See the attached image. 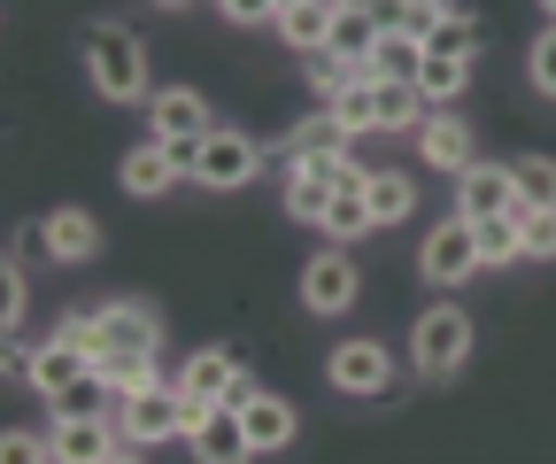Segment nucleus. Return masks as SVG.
Here are the masks:
<instances>
[{
  "label": "nucleus",
  "instance_id": "f257e3e1",
  "mask_svg": "<svg viewBox=\"0 0 556 464\" xmlns=\"http://www.w3.org/2000/svg\"><path fill=\"white\" fill-rule=\"evenodd\" d=\"M62 334L86 341L93 364H155L163 317H155L148 302H109V310H93V317H62Z\"/></svg>",
  "mask_w": 556,
  "mask_h": 464
},
{
  "label": "nucleus",
  "instance_id": "f03ea898",
  "mask_svg": "<svg viewBox=\"0 0 556 464\" xmlns=\"http://www.w3.org/2000/svg\"><path fill=\"white\" fill-rule=\"evenodd\" d=\"M86 78L101 101H148V47L124 24H93L86 32Z\"/></svg>",
  "mask_w": 556,
  "mask_h": 464
},
{
  "label": "nucleus",
  "instance_id": "7ed1b4c3",
  "mask_svg": "<svg viewBox=\"0 0 556 464\" xmlns=\"http://www.w3.org/2000/svg\"><path fill=\"white\" fill-rule=\"evenodd\" d=\"M193 418H201V403H186L178 387H139V394H116V434L131 441V449H148V441H170V434H193Z\"/></svg>",
  "mask_w": 556,
  "mask_h": 464
},
{
  "label": "nucleus",
  "instance_id": "20e7f679",
  "mask_svg": "<svg viewBox=\"0 0 556 464\" xmlns=\"http://www.w3.org/2000/svg\"><path fill=\"white\" fill-rule=\"evenodd\" d=\"M409 356H417V372H433V379H448L464 356H471V317L456 310V302H433L426 317L409 325Z\"/></svg>",
  "mask_w": 556,
  "mask_h": 464
},
{
  "label": "nucleus",
  "instance_id": "39448f33",
  "mask_svg": "<svg viewBox=\"0 0 556 464\" xmlns=\"http://www.w3.org/2000/svg\"><path fill=\"white\" fill-rule=\"evenodd\" d=\"M178 394H186V403H201V411H217V403H248L255 379H248V364H240L232 349H193L186 372H178Z\"/></svg>",
  "mask_w": 556,
  "mask_h": 464
},
{
  "label": "nucleus",
  "instance_id": "423d86ee",
  "mask_svg": "<svg viewBox=\"0 0 556 464\" xmlns=\"http://www.w3.org/2000/svg\"><path fill=\"white\" fill-rule=\"evenodd\" d=\"M325 379H332L340 394H387V387L402 379V356H394L387 341H340V349L325 356Z\"/></svg>",
  "mask_w": 556,
  "mask_h": 464
},
{
  "label": "nucleus",
  "instance_id": "0eeeda50",
  "mask_svg": "<svg viewBox=\"0 0 556 464\" xmlns=\"http://www.w3.org/2000/svg\"><path fill=\"white\" fill-rule=\"evenodd\" d=\"M255 171H263V148L248 140V131H208V140H201V163H193V186H208V193H240Z\"/></svg>",
  "mask_w": 556,
  "mask_h": 464
},
{
  "label": "nucleus",
  "instance_id": "6e6552de",
  "mask_svg": "<svg viewBox=\"0 0 556 464\" xmlns=\"http://www.w3.org/2000/svg\"><path fill=\"white\" fill-rule=\"evenodd\" d=\"M417 272H426L433 287H464V279L479 272V240H471V225H464V217H441L426 240H417Z\"/></svg>",
  "mask_w": 556,
  "mask_h": 464
},
{
  "label": "nucleus",
  "instance_id": "1a4fd4ad",
  "mask_svg": "<svg viewBox=\"0 0 556 464\" xmlns=\"http://www.w3.org/2000/svg\"><path fill=\"white\" fill-rule=\"evenodd\" d=\"M186 449H193V464H248V456H255V441H248L240 403L201 411V418H193V434H186Z\"/></svg>",
  "mask_w": 556,
  "mask_h": 464
},
{
  "label": "nucleus",
  "instance_id": "9d476101",
  "mask_svg": "<svg viewBox=\"0 0 556 464\" xmlns=\"http://www.w3.org/2000/svg\"><path fill=\"white\" fill-rule=\"evenodd\" d=\"M518 210V178H510V163H471L464 178H456V217L464 225H479V217H510Z\"/></svg>",
  "mask_w": 556,
  "mask_h": 464
},
{
  "label": "nucleus",
  "instance_id": "9b49d317",
  "mask_svg": "<svg viewBox=\"0 0 556 464\" xmlns=\"http://www.w3.org/2000/svg\"><path fill=\"white\" fill-rule=\"evenodd\" d=\"M47 441H54V464H109V456L131 449V441L116 434V418H54Z\"/></svg>",
  "mask_w": 556,
  "mask_h": 464
},
{
  "label": "nucleus",
  "instance_id": "f8f14e48",
  "mask_svg": "<svg viewBox=\"0 0 556 464\" xmlns=\"http://www.w3.org/2000/svg\"><path fill=\"white\" fill-rule=\"evenodd\" d=\"M148 124H155V140H208V101L193 93V86H163V93H148Z\"/></svg>",
  "mask_w": 556,
  "mask_h": 464
},
{
  "label": "nucleus",
  "instance_id": "ddd939ff",
  "mask_svg": "<svg viewBox=\"0 0 556 464\" xmlns=\"http://www.w3.org/2000/svg\"><path fill=\"white\" fill-rule=\"evenodd\" d=\"M417 163H426V171H456V178H464V171L479 163V155H471V124H464V116H448V109H441V116H426V124H417Z\"/></svg>",
  "mask_w": 556,
  "mask_h": 464
},
{
  "label": "nucleus",
  "instance_id": "4468645a",
  "mask_svg": "<svg viewBox=\"0 0 556 464\" xmlns=\"http://www.w3.org/2000/svg\"><path fill=\"white\" fill-rule=\"evenodd\" d=\"M356 294H364V279H356V263H348L340 248H332V255H317L309 272H302V302H309L317 317H340Z\"/></svg>",
  "mask_w": 556,
  "mask_h": 464
},
{
  "label": "nucleus",
  "instance_id": "2eb2a0df",
  "mask_svg": "<svg viewBox=\"0 0 556 464\" xmlns=\"http://www.w3.org/2000/svg\"><path fill=\"white\" fill-rule=\"evenodd\" d=\"M379 9H332V39H325V54H340L348 71H364L371 78V54H379Z\"/></svg>",
  "mask_w": 556,
  "mask_h": 464
},
{
  "label": "nucleus",
  "instance_id": "dca6fc26",
  "mask_svg": "<svg viewBox=\"0 0 556 464\" xmlns=\"http://www.w3.org/2000/svg\"><path fill=\"white\" fill-rule=\"evenodd\" d=\"M39 248H47L54 263H93V255H101V225H93V210H54V217L39 225Z\"/></svg>",
  "mask_w": 556,
  "mask_h": 464
},
{
  "label": "nucleus",
  "instance_id": "f3484780",
  "mask_svg": "<svg viewBox=\"0 0 556 464\" xmlns=\"http://www.w3.org/2000/svg\"><path fill=\"white\" fill-rule=\"evenodd\" d=\"M86 372H101V364L86 356V341H70L62 325H54V341L31 356V387H39V394H62V387H78Z\"/></svg>",
  "mask_w": 556,
  "mask_h": 464
},
{
  "label": "nucleus",
  "instance_id": "a211bd4d",
  "mask_svg": "<svg viewBox=\"0 0 556 464\" xmlns=\"http://www.w3.org/2000/svg\"><path fill=\"white\" fill-rule=\"evenodd\" d=\"M240 418H248V441H255V456H263V449H287V441H294V426H302V411L287 403V394H263V387H255L248 403H240Z\"/></svg>",
  "mask_w": 556,
  "mask_h": 464
},
{
  "label": "nucleus",
  "instance_id": "6ab92c4d",
  "mask_svg": "<svg viewBox=\"0 0 556 464\" xmlns=\"http://www.w3.org/2000/svg\"><path fill=\"white\" fill-rule=\"evenodd\" d=\"M325 155H348V124H340L332 109H317V116H302V124L287 131V171L325 163Z\"/></svg>",
  "mask_w": 556,
  "mask_h": 464
},
{
  "label": "nucleus",
  "instance_id": "aec40b11",
  "mask_svg": "<svg viewBox=\"0 0 556 464\" xmlns=\"http://www.w3.org/2000/svg\"><path fill=\"white\" fill-rule=\"evenodd\" d=\"M116 178H124V193H131V202H155V193H170L186 171L163 155V140H148V148H131V155H124V171H116Z\"/></svg>",
  "mask_w": 556,
  "mask_h": 464
},
{
  "label": "nucleus",
  "instance_id": "412c9836",
  "mask_svg": "<svg viewBox=\"0 0 556 464\" xmlns=\"http://www.w3.org/2000/svg\"><path fill=\"white\" fill-rule=\"evenodd\" d=\"M371 109H379V131H417V124H426L417 78H371Z\"/></svg>",
  "mask_w": 556,
  "mask_h": 464
},
{
  "label": "nucleus",
  "instance_id": "4be33fe9",
  "mask_svg": "<svg viewBox=\"0 0 556 464\" xmlns=\"http://www.w3.org/2000/svg\"><path fill=\"white\" fill-rule=\"evenodd\" d=\"M278 32H287V47H302V54H325V39H332V0H294V9H278Z\"/></svg>",
  "mask_w": 556,
  "mask_h": 464
},
{
  "label": "nucleus",
  "instance_id": "5701e85b",
  "mask_svg": "<svg viewBox=\"0 0 556 464\" xmlns=\"http://www.w3.org/2000/svg\"><path fill=\"white\" fill-rule=\"evenodd\" d=\"M364 193H371V225H402L417 210V178L409 171H371Z\"/></svg>",
  "mask_w": 556,
  "mask_h": 464
},
{
  "label": "nucleus",
  "instance_id": "b1692460",
  "mask_svg": "<svg viewBox=\"0 0 556 464\" xmlns=\"http://www.w3.org/2000/svg\"><path fill=\"white\" fill-rule=\"evenodd\" d=\"M471 240H479V272L526 263V233H518V217H479V225H471Z\"/></svg>",
  "mask_w": 556,
  "mask_h": 464
},
{
  "label": "nucleus",
  "instance_id": "393cba45",
  "mask_svg": "<svg viewBox=\"0 0 556 464\" xmlns=\"http://www.w3.org/2000/svg\"><path fill=\"white\" fill-rule=\"evenodd\" d=\"M464 86H471V62H456V54H426V62H417V93H426V109H448Z\"/></svg>",
  "mask_w": 556,
  "mask_h": 464
},
{
  "label": "nucleus",
  "instance_id": "a878e982",
  "mask_svg": "<svg viewBox=\"0 0 556 464\" xmlns=\"http://www.w3.org/2000/svg\"><path fill=\"white\" fill-rule=\"evenodd\" d=\"M332 178L325 171H287V217H302V225H325V210H332Z\"/></svg>",
  "mask_w": 556,
  "mask_h": 464
},
{
  "label": "nucleus",
  "instance_id": "bb28decb",
  "mask_svg": "<svg viewBox=\"0 0 556 464\" xmlns=\"http://www.w3.org/2000/svg\"><path fill=\"white\" fill-rule=\"evenodd\" d=\"M417 62H426V39H409V32H379V54H371V78H417Z\"/></svg>",
  "mask_w": 556,
  "mask_h": 464
},
{
  "label": "nucleus",
  "instance_id": "cd10ccee",
  "mask_svg": "<svg viewBox=\"0 0 556 464\" xmlns=\"http://www.w3.org/2000/svg\"><path fill=\"white\" fill-rule=\"evenodd\" d=\"M510 178H518V210H556V163L548 155H518Z\"/></svg>",
  "mask_w": 556,
  "mask_h": 464
},
{
  "label": "nucleus",
  "instance_id": "c85d7f7f",
  "mask_svg": "<svg viewBox=\"0 0 556 464\" xmlns=\"http://www.w3.org/2000/svg\"><path fill=\"white\" fill-rule=\"evenodd\" d=\"M325 233H340V240L379 233V225H371V193H364V186H340V193H332V210H325Z\"/></svg>",
  "mask_w": 556,
  "mask_h": 464
},
{
  "label": "nucleus",
  "instance_id": "c756f323",
  "mask_svg": "<svg viewBox=\"0 0 556 464\" xmlns=\"http://www.w3.org/2000/svg\"><path fill=\"white\" fill-rule=\"evenodd\" d=\"M426 54H456V62H471V54H479V24H471L464 9H448V16L433 24V39H426Z\"/></svg>",
  "mask_w": 556,
  "mask_h": 464
},
{
  "label": "nucleus",
  "instance_id": "7c9ffc66",
  "mask_svg": "<svg viewBox=\"0 0 556 464\" xmlns=\"http://www.w3.org/2000/svg\"><path fill=\"white\" fill-rule=\"evenodd\" d=\"M47 403H54V418H101V403H109V379H101V372H86L78 387L47 394Z\"/></svg>",
  "mask_w": 556,
  "mask_h": 464
},
{
  "label": "nucleus",
  "instance_id": "2f4dec72",
  "mask_svg": "<svg viewBox=\"0 0 556 464\" xmlns=\"http://www.w3.org/2000/svg\"><path fill=\"white\" fill-rule=\"evenodd\" d=\"M332 116L348 124V140H364V131H379V109H371V86H348V93L332 101Z\"/></svg>",
  "mask_w": 556,
  "mask_h": 464
},
{
  "label": "nucleus",
  "instance_id": "473e14b6",
  "mask_svg": "<svg viewBox=\"0 0 556 464\" xmlns=\"http://www.w3.org/2000/svg\"><path fill=\"white\" fill-rule=\"evenodd\" d=\"M510 217H518V233H526V255L548 263V255H556V210H510Z\"/></svg>",
  "mask_w": 556,
  "mask_h": 464
},
{
  "label": "nucleus",
  "instance_id": "72a5a7b5",
  "mask_svg": "<svg viewBox=\"0 0 556 464\" xmlns=\"http://www.w3.org/2000/svg\"><path fill=\"white\" fill-rule=\"evenodd\" d=\"M0 464H54V441L31 434V426H16L9 441H0Z\"/></svg>",
  "mask_w": 556,
  "mask_h": 464
},
{
  "label": "nucleus",
  "instance_id": "f704fd0d",
  "mask_svg": "<svg viewBox=\"0 0 556 464\" xmlns=\"http://www.w3.org/2000/svg\"><path fill=\"white\" fill-rule=\"evenodd\" d=\"M526 71H533V93H548V101H556V24L533 39V62H526Z\"/></svg>",
  "mask_w": 556,
  "mask_h": 464
},
{
  "label": "nucleus",
  "instance_id": "c9c22d12",
  "mask_svg": "<svg viewBox=\"0 0 556 464\" xmlns=\"http://www.w3.org/2000/svg\"><path fill=\"white\" fill-rule=\"evenodd\" d=\"M101 379H109V394H139V387H155L163 372L155 364H101Z\"/></svg>",
  "mask_w": 556,
  "mask_h": 464
},
{
  "label": "nucleus",
  "instance_id": "e433bc0d",
  "mask_svg": "<svg viewBox=\"0 0 556 464\" xmlns=\"http://www.w3.org/2000/svg\"><path fill=\"white\" fill-rule=\"evenodd\" d=\"M225 24H278V0H217Z\"/></svg>",
  "mask_w": 556,
  "mask_h": 464
},
{
  "label": "nucleus",
  "instance_id": "4c0bfd02",
  "mask_svg": "<svg viewBox=\"0 0 556 464\" xmlns=\"http://www.w3.org/2000/svg\"><path fill=\"white\" fill-rule=\"evenodd\" d=\"M0 287H9V325H24V263L9 255V279H0Z\"/></svg>",
  "mask_w": 556,
  "mask_h": 464
},
{
  "label": "nucleus",
  "instance_id": "58836bf2",
  "mask_svg": "<svg viewBox=\"0 0 556 464\" xmlns=\"http://www.w3.org/2000/svg\"><path fill=\"white\" fill-rule=\"evenodd\" d=\"M163 155H170V163L193 178V163H201V140H163Z\"/></svg>",
  "mask_w": 556,
  "mask_h": 464
},
{
  "label": "nucleus",
  "instance_id": "ea45409f",
  "mask_svg": "<svg viewBox=\"0 0 556 464\" xmlns=\"http://www.w3.org/2000/svg\"><path fill=\"white\" fill-rule=\"evenodd\" d=\"M541 16H548V24H556V0H541Z\"/></svg>",
  "mask_w": 556,
  "mask_h": 464
},
{
  "label": "nucleus",
  "instance_id": "a19ab883",
  "mask_svg": "<svg viewBox=\"0 0 556 464\" xmlns=\"http://www.w3.org/2000/svg\"><path fill=\"white\" fill-rule=\"evenodd\" d=\"M109 464H139V456H131V449H124V456H109Z\"/></svg>",
  "mask_w": 556,
  "mask_h": 464
},
{
  "label": "nucleus",
  "instance_id": "79ce46f5",
  "mask_svg": "<svg viewBox=\"0 0 556 464\" xmlns=\"http://www.w3.org/2000/svg\"><path fill=\"white\" fill-rule=\"evenodd\" d=\"M163 9H186V0H163Z\"/></svg>",
  "mask_w": 556,
  "mask_h": 464
},
{
  "label": "nucleus",
  "instance_id": "37998d69",
  "mask_svg": "<svg viewBox=\"0 0 556 464\" xmlns=\"http://www.w3.org/2000/svg\"><path fill=\"white\" fill-rule=\"evenodd\" d=\"M278 9H294V0H278Z\"/></svg>",
  "mask_w": 556,
  "mask_h": 464
}]
</instances>
